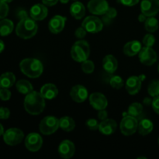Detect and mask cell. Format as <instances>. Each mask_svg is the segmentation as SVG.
Segmentation results:
<instances>
[{"mask_svg":"<svg viewBox=\"0 0 159 159\" xmlns=\"http://www.w3.org/2000/svg\"><path fill=\"white\" fill-rule=\"evenodd\" d=\"M0 89H1V86H0Z\"/></svg>","mask_w":159,"mask_h":159,"instance_id":"obj_53","label":"cell"},{"mask_svg":"<svg viewBox=\"0 0 159 159\" xmlns=\"http://www.w3.org/2000/svg\"><path fill=\"white\" fill-rule=\"evenodd\" d=\"M70 96H71L72 100L81 103L86 100V99L88 98V90L85 86L82 85H75L74 87L71 88Z\"/></svg>","mask_w":159,"mask_h":159,"instance_id":"obj_14","label":"cell"},{"mask_svg":"<svg viewBox=\"0 0 159 159\" xmlns=\"http://www.w3.org/2000/svg\"><path fill=\"white\" fill-rule=\"evenodd\" d=\"M59 0H42V2L46 6H55Z\"/></svg>","mask_w":159,"mask_h":159,"instance_id":"obj_44","label":"cell"},{"mask_svg":"<svg viewBox=\"0 0 159 159\" xmlns=\"http://www.w3.org/2000/svg\"><path fill=\"white\" fill-rule=\"evenodd\" d=\"M158 72H159V65H158Z\"/></svg>","mask_w":159,"mask_h":159,"instance_id":"obj_51","label":"cell"},{"mask_svg":"<svg viewBox=\"0 0 159 159\" xmlns=\"http://www.w3.org/2000/svg\"><path fill=\"white\" fill-rule=\"evenodd\" d=\"M30 13L31 18L34 19L36 21H40L46 18L48 13V10L45 5L38 3L31 7Z\"/></svg>","mask_w":159,"mask_h":159,"instance_id":"obj_17","label":"cell"},{"mask_svg":"<svg viewBox=\"0 0 159 159\" xmlns=\"http://www.w3.org/2000/svg\"><path fill=\"white\" fill-rule=\"evenodd\" d=\"M158 144H159V138H158Z\"/></svg>","mask_w":159,"mask_h":159,"instance_id":"obj_52","label":"cell"},{"mask_svg":"<svg viewBox=\"0 0 159 159\" xmlns=\"http://www.w3.org/2000/svg\"><path fill=\"white\" fill-rule=\"evenodd\" d=\"M3 134H4V127H3V126L0 124V136L3 135Z\"/></svg>","mask_w":159,"mask_h":159,"instance_id":"obj_48","label":"cell"},{"mask_svg":"<svg viewBox=\"0 0 159 159\" xmlns=\"http://www.w3.org/2000/svg\"><path fill=\"white\" fill-rule=\"evenodd\" d=\"M36 20L34 19L24 16L20 20L16 28V34L22 39H30L36 35L37 32Z\"/></svg>","mask_w":159,"mask_h":159,"instance_id":"obj_3","label":"cell"},{"mask_svg":"<svg viewBox=\"0 0 159 159\" xmlns=\"http://www.w3.org/2000/svg\"><path fill=\"white\" fill-rule=\"evenodd\" d=\"M110 84L113 88L116 89H120L122 88L124 85V80H123L122 78L120 76L115 75L110 79Z\"/></svg>","mask_w":159,"mask_h":159,"instance_id":"obj_32","label":"cell"},{"mask_svg":"<svg viewBox=\"0 0 159 159\" xmlns=\"http://www.w3.org/2000/svg\"><path fill=\"white\" fill-rule=\"evenodd\" d=\"M59 127L65 131L70 132L75 127V122L70 116H63L59 119Z\"/></svg>","mask_w":159,"mask_h":159,"instance_id":"obj_27","label":"cell"},{"mask_svg":"<svg viewBox=\"0 0 159 159\" xmlns=\"http://www.w3.org/2000/svg\"><path fill=\"white\" fill-rule=\"evenodd\" d=\"M75 147L74 143L69 140H65L60 144L58 147V153L62 158H71L75 155Z\"/></svg>","mask_w":159,"mask_h":159,"instance_id":"obj_15","label":"cell"},{"mask_svg":"<svg viewBox=\"0 0 159 159\" xmlns=\"http://www.w3.org/2000/svg\"><path fill=\"white\" fill-rule=\"evenodd\" d=\"M120 131L125 136H130L138 130V122L136 117L127 115L122 119L120 122Z\"/></svg>","mask_w":159,"mask_h":159,"instance_id":"obj_6","label":"cell"},{"mask_svg":"<svg viewBox=\"0 0 159 159\" xmlns=\"http://www.w3.org/2000/svg\"><path fill=\"white\" fill-rule=\"evenodd\" d=\"M152 100H153V99H152L151 98L145 97L144 99V101H143V103L146 106H150V105H152Z\"/></svg>","mask_w":159,"mask_h":159,"instance_id":"obj_45","label":"cell"},{"mask_svg":"<svg viewBox=\"0 0 159 159\" xmlns=\"http://www.w3.org/2000/svg\"><path fill=\"white\" fill-rule=\"evenodd\" d=\"M139 60L143 65L151 66L157 61V54L151 47H144L141 48L138 54Z\"/></svg>","mask_w":159,"mask_h":159,"instance_id":"obj_9","label":"cell"},{"mask_svg":"<svg viewBox=\"0 0 159 159\" xmlns=\"http://www.w3.org/2000/svg\"><path fill=\"white\" fill-rule=\"evenodd\" d=\"M86 33L87 31L82 26V27H79L76 29L75 32V37H77V38L82 39L85 37Z\"/></svg>","mask_w":159,"mask_h":159,"instance_id":"obj_39","label":"cell"},{"mask_svg":"<svg viewBox=\"0 0 159 159\" xmlns=\"http://www.w3.org/2000/svg\"><path fill=\"white\" fill-rule=\"evenodd\" d=\"M116 122L113 119H106L99 124V130L104 135H111L116 131Z\"/></svg>","mask_w":159,"mask_h":159,"instance_id":"obj_19","label":"cell"},{"mask_svg":"<svg viewBox=\"0 0 159 159\" xmlns=\"http://www.w3.org/2000/svg\"><path fill=\"white\" fill-rule=\"evenodd\" d=\"M67 18L65 16H62L60 15H56L50 20L48 23V28L49 30L52 34H59L63 30L65 26V22H66Z\"/></svg>","mask_w":159,"mask_h":159,"instance_id":"obj_16","label":"cell"},{"mask_svg":"<svg viewBox=\"0 0 159 159\" xmlns=\"http://www.w3.org/2000/svg\"><path fill=\"white\" fill-rule=\"evenodd\" d=\"M144 27L147 31L150 33H154L158 29V21L154 16L148 17L144 22Z\"/></svg>","mask_w":159,"mask_h":159,"instance_id":"obj_29","label":"cell"},{"mask_svg":"<svg viewBox=\"0 0 159 159\" xmlns=\"http://www.w3.org/2000/svg\"><path fill=\"white\" fill-rule=\"evenodd\" d=\"M24 138L23 132L18 128H10L3 134V140L6 144L15 146L20 144Z\"/></svg>","mask_w":159,"mask_h":159,"instance_id":"obj_7","label":"cell"},{"mask_svg":"<svg viewBox=\"0 0 159 159\" xmlns=\"http://www.w3.org/2000/svg\"><path fill=\"white\" fill-rule=\"evenodd\" d=\"M5 49V43L2 40H0V53L2 52Z\"/></svg>","mask_w":159,"mask_h":159,"instance_id":"obj_47","label":"cell"},{"mask_svg":"<svg viewBox=\"0 0 159 159\" xmlns=\"http://www.w3.org/2000/svg\"><path fill=\"white\" fill-rule=\"evenodd\" d=\"M95 65L92 61L90 60H85V61L82 62V70L83 71L84 73L85 74H91L94 71Z\"/></svg>","mask_w":159,"mask_h":159,"instance_id":"obj_33","label":"cell"},{"mask_svg":"<svg viewBox=\"0 0 159 159\" xmlns=\"http://www.w3.org/2000/svg\"><path fill=\"white\" fill-rule=\"evenodd\" d=\"M88 9L94 15H104L109 9V5L106 0H90Z\"/></svg>","mask_w":159,"mask_h":159,"instance_id":"obj_12","label":"cell"},{"mask_svg":"<svg viewBox=\"0 0 159 159\" xmlns=\"http://www.w3.org/2000/svg\"><path fill=\"white\" fill-rule=\"evenodd\" d=\"M85 125L90 130H99V124L96 119H89L85 123Z\"/></svg>","mask_w":159,"mask_h":159,"instance_id":"obj_36","label":"cell"},{"mask_svg":"<svg viewBox=\"0 0 159 159\" xmlns=\"http://www.w3.org/2000/svg\"><path fill=\"white\" fill-rule=\"evenodd\" d=\"M59 1L61 3H63V4H66V3H68L69 2V0H59Z\"/></svg>","mask_w":159,"mask_h":159,"instance_id":"obj_49","label":"cell"},{"mask_svg":"<svg viewBox=\"0 0 159 159\" xmlns=\"http://www.w3.org/2000/svg\"><path fill=\"white\" fill-rule=\"evenodd\" d=\"M138 130L142 136L149 134L153 130V123L148 119H143L138 124Z\"/></svg>","mask_w":159,"mask_h":159,"instance_id":"obj_25","label":"cell"},{"mask_svg":"<svg viewBox=\"0 0 159 159\" xmlns=\"http://www.w3.org/2000/svg\"><path fill=\"white\" fill-rule=\"evenodd\" d=\"M148 94L152 97L159 96V80H153L148 87Z\"/></svg>","mask_w":159,"mask_h":159,"instance_id":"obj_31","label":"cell"},{"mask_svg":"<svg viewBox=\"0 0 159 159\" xmlns=\"http://www.w3.org/2000/svg\"><path fill=\"white\" fill-rule=\"evenodd\" d=\"M42 145L43 139L41 136L37 133L29 134L25 139V146L30 152H37L41 148Z\"/></svg>","mask_w":159,"mask_h":159,"instance_id":"obj_10","label":"cell"},{"mask_svg":"<svg viewBox=\"0 0 159 159\" xmlns=\"http://www.w3.org/2000/svg\"><path fill=\"white\" fill-rule=\"evenodd\" d=\"M40 93L45 99H53L57 97L58 90L54 84L47 83L41 87Z\"/></svg>","mask_w":159,"mask_h":159,"instance_id":"obj_21","label":"cell"},{"mask_svg":"<svg viewBox=\"0 0 159 159\" xmlns=\"http://www.w3.org/2000/svg\"><path fill=\"white\" fill-rule=\"evenodd\" d=\"M10 116V111L6 107H0V119L6 120Z\"/></svg>","mask_w":159,"mask_h":159,"instance_id":"obj_38","label":"cell"},{"mask_svg":"<svg viewBox=\"0 0 159 159\" xmlns=\"http://www.w3.org/2000/svg\"><path fill=\"white\" fill-rule=\"evenodd\" d=\"M9 13V6L7 2L3 0H0V20L6 18Z\"/></svg>","mask_w":159,"mask_h":159,"instance_id":"obj_34","label":"cell"},{"mask_svg":"<svg viewBox=\"0 0 159 159\" xmlns=\"http://www.w3.org/2000/svg\"><path fill=\"white\" fill-rule=\"evenodd\" d=\"M126 90L130 95H135L139 93L141 88V80L138 76H131L126 82Z\"/></svg>","mask_w":159,"mask_h":159,"instance_id":"obj_18","label":"cell"},{"mask_svg":"<svg viewBox=\"0 0 159 159\" xmlns=\"http://www.w3.org/2000/svg\"><path fill=\"white\" fill-rule=\"evenodd\" d=\"M16 76L12 72H5L0 75L1 88L9 89L15 84Z\"/></svg>","mask_w":159,"mask_h":159,"instance_id":"obj_24","label":"cell"},{"mask_svg":"<svg viewBox=\"0 0 159 159\" xmlns=\"http://www.w3.org/2000/svg\"><path fill=\"white\" fill-rule=\"evenodd\" d=\"M116 15H117V12H116V9L113 7H109L107 12H106V16L109 19L115 18L116 16Z\"/></svg>","mask_w":159,"mask_h":159,"instance_id":"obj_41","label":"cell"},{"mask_svg":"<svg viewBox=\"0 0 159 159\" xmlns=\"http://www.w3.org/2000/svg\"><path fill=\"white\" fill-rule=\"evenodd\" d=\"M140 0H117V2L120 4L127 6H134L139 2Z\"/></svg>","mask_w":159,"mask_h":159,"instance_id":"obj_40","label":"cell"},{"mask_svg":"<svg viewBox=\"0 0 159 159\" xmlns=\"http://www.w3.org/2000/svg\"><path fill=\"white\" fill-rule=\"evenodd\" d=\"M143 112V106L142 104L139 102H134L129 107L127 113L130 116H134V117H138L141 115Z\"/></svg>","mask_w":159,"mask_h":159,"instance_id":"obj_30","label":"cell"},{"mask_svg":"<svg viewBox=\"0 0 159 159\" xmlns=\"http://www.w3.org/2000/svg\"><path fill=\"white\" fill-rule=\"evenodd\" d=\"M16 89L18 90L19 93H22V94L27 95L28 93L34 91L32 84L29 81L25 80V79H20V80H19L16 83Z\"/></svg>","mask_w":159,"mask_h":159,"instance_id":"obj_28","label":"cell"},{"mask_svg":"<svg viewBox=\"0 0 159 159\" xmlns=\"http://www.w3.org/2000/svg\"><path fill=\"white\" fill-rule=\"evenodd\" d=\"M107 116H108V113H107V110H99V112H98V118H99L100 120H104L107 119Z\"/></svg>","mask_w":159,"mask_h":159,"instance_id":"obj_43","label":"cell"},{"mask_svg":"<svg viewBox=\"0 0 159 159\" xmlns=\"http://www.w3.org/2000/svg\"><path fill=\"white\" fill-rule=\"evenodd\" d=\"M82 26L87 32L91 33V34H96L102 30L103 27V23L99 17L89 16L83 20Z\"/></svg>","mask_w":159,"mask_h":159,"instance_id":"obj_8","label":"cell"},{"mask_svg":"<svg viewBox=\"0 0 159 159\" xmlns=\"http://www.w3.org/2000/svg\"><path fill=\"white\" fill-rule=\"evenodd\" d=\"M118 67L117 60L114 56L109 54L107 55L102 60V68L107 72L113 73L116 71Z\"/></svg>","mask_w":159,"mask_h":159,"instance_id":"obj_22","label":"cell"},{"mask_svg":"<svg viewBox=\"0 0 159 159\" xmlns=\"http://www.w3.org/2000/svg\"><path fill=\"white\" fill-rule=\"evenodd\" d=\"M3 1H5L6 2H7V3H9V2H11L13 1V0H3Z\"/></svg>","mask_w":159,"mask_h":159,"instance_id":"obj_50","label":"cell"},{"mask_svg":"<svg viewBox=\"0 0 159 159\" xmlns=\"http://www.w3.org/2000/svg\"><path fill=\"white\" fill-rule=\"evenodd\" d=\"M90 105L96 110H105L108 105L107 97L100 93H95L89 96Z\"/></svg>","mask_w":159,"mask_h":159,"instance_id":"obj_13","label":"cell"},{"mask_svg":"<svg viewBox=\"0 0 159 159\" xmlns=\"http://www.w3.org/2000/svg\"><path fill=\"white\" fill-rule=\"evenodd\" d=\"M141 10L148 17L155 16L159 12V0H142Z\"/></svg>","mask_w":159,"mask_h":159,"instance_id":"obj_11","label":"cell"},{"mask_svg":"<svg viewBox=\"0 0 159 159\" xmlns=\"http://www.w3.org/2000/svg\"><path fill=\"white\" fill-rule=\"evenodd\" d=\"M152 108H153L154 111L159 115V96L154 97L153 100H152Z\"/></svg>","mask_w":159,"mask_h":159,"instance_id":"obj_42","label":"cell"},{"mask_svg":"<svg viewBox=\"0 0 159 159\" xmlns=\"http://www.w3.org/2000/svg\"><path fill=\"white\" fill-rule=\"evenodd\" d=\"M155 43V38L152 34H146L143 38V43L146 47H151L152 48Z\"/></svg>","mask_w":159,"mask_h":159,"instance_id":"obj_35","label":"cell"},{"mask_svg":"<svg viewBox=\"0 0 159 159\" xmlns=\"http://www.w3.org/2000/svg\"><path fill=\"white\" fill-rule=\"evenodd\" d=\"M14 29V24L12 20L2 19L0 21V36L6 37L9 35Z\"/></svg>","mask_w":159,"mask_h":159,"instance_id":"obj_26","label":"cell"},{"mask_svg":"<svg viewBox=\"0 0 159 159\" xmlns=\"http://www.w3.org/2000/svg\"><path fill=\"white\" fill-rule=\"evenodd\" d=\"M90 54L89 44L86 40H79L74 43L71 50V57L77 62H83L89 58Z\"/></svg>","mask_w":159,"mask_h":159,"instance_id":"obj_4","label":"cell"},{"mask_svg":"<svg viewBox=\"0 0 159 159\" xmlns=\"http://www.w3.org/2000/svg\"><path fill=\"white\" fill-rule=\"evenodd\" d=\"M70 13L76 20H81L85 14V8L80 2L72 3L70 7Z\"/></svg>","mask_w":159,"mask_h":159,"instance_id":"obj_23","label":"cell"},{"mask_svg":"<svg viewBox=\"0 0 159 159\" xmlns=\"http://www.w3.org/2000/svg\"><path fill=\"white\" fill-rule=\"evenodd\" d=\"M59 120L55 116H45L40 123L39 129L43 135H51L55 133L59 128Z\"/></svg>","mask_w":159,"mask_h":159,"instance_id":"obj_5","label":"cell"},{"mask_svg":"<svg viewBox=\"0 0 159 159\" xmlns=\"http://www.w3.org/2000/svg\"><path fill=\"white\" fill-rule=\"evenodd\" d=\"M11 93L8 89L1 88L0 89V99L2 101H7L10 99Z\"/></svg>","mask_w":159,"mask_h":159,"instance_id":"obj_37","label":"cell"},{"mask_svg":"<svg viewBox=\"0 0 159 159\" xmlns=\"http://www.w3.org/2000/svg\"><path fill=\"white\" fill-rule=\"evenodd\" d=\"M141 48L142 47H141V42H139L138 40H132L124 45L123 51H124V54L127 56L133 57V56L139 54Z\"/></svg>","mask_w":159,"mask_h":159,"instance_id":"obj_20","label":"cell"},{"mask_svg":"<svg viewBox=\"0 0 159 159\" xmlns=\"http://www.w3.org/2000/svg\"><path fill=\"white\" fill-rule=\"evenodd\" d=\"M22 73L31 79L40 77L43 71L42 62L37 58H25L20 63Z\"/></svg>","mask_w":159,"mask_h":159,"instance_id":"obj_2","label":"cell"},{"mask_svg":"<svg viewBox=\"0 0 159 159\" xmlns=\"http://www.w3.org/2000/svg\"><path fill=\"white\" fill-rule=\"evenodd\" d=\"M147 16L144 15V13H141L140 14L139 16H138V20H139V22H141V23H144V22H145V20H147Z\"/></svg>","mask_w":159,"mask_h":159,"instance_id":"obj_46","label":"cell"},{"mask_svg":"<svg viewBox=\"0 0 159 159\" xmlns=\"http://www.w3.org/2000/svg\"><path fill=\"white\" fill-rule=\"evenodd\" d=\"M24 108L31 115L40 114L45 108V99L40 93L32 91L25 97Z\"/></svg>","mask_w":159,"mask_h":159,"instance_id":"obj_1","label":"cell"}]
</instances>
